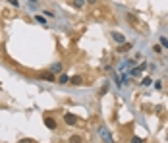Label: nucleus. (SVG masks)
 <instances>
[{
    "mask_svg": "<svg viewBox=\"0 0 168 143\" xmlns=\"http://www.w3.org/2000/svg\"><path fill=\"white\" fill-rule=\"evenodd\" d=\"M64 122L68 124V126H76L77 124V116H76V114H72V112H66L64 114Z\"/></svg>",
    "mask_w": 168,
    "mask_h": 143,
    "instance_id": "nucleus-1",
    "label": "nucleus"
},
{
    "mask_svg": "<svg viewBox=\"0 0 168 143\" xmlns=\"http://www.w3.org/2000/svg\"><path fill=\"white\" fill-rule=\"evenodd\" d=\"M41 80H45V81H56L58 77L52 74V72H43V74H41Z\"/></svg>",
    "mask_w": 168,
    "mask_h": 143,
    "instance_id": "nucleus-2",
    "label": "nucleus"
},
{
    "mask_svg": "<svg viewBox=\"0 0 168 143\" xmlns=\"http://www.w3.org/2000/svg\"><path fill=\"white\" fill-rule=\"evenodd\" d=\"M45 126L48 128V130H56V120L50 118V116H47V118H45Z\"/></svg>",
    "mask_w": 168,
    "mask_h": 143,
    "instance_id": "nucleus-3",
    "label": "nucleus"
},
{
    "mask_svg": "<svg viewBox=\"0 0 168 143\" xmlns=\"http://www.w3.org/2000/svg\"><path fill=\"white\" fill-rule=\"evenodd\" d=\"M100 137H103V141H106V143H112V137H110V133H108L106 130H104V128H100Z\"/></svg>",
    "mask_w": 168,
    "mask_h": 143,
    "instance_id": "nucleus-4",
    "label": "nucleus"
},
{
    "mask_svg": "<svg viewBox=\"0 0 168 143\" xmlns=\"http://www.w3.org/2000/svg\"><path fill=\"white\" fill-rule=\"evenodd\" d=\"M112 39L116 41V43H120V45H122V43H126V39H124V35H120V33H112Z\"/></svg>",
    "mask_w": 168,
    "mask_h": 143,
    "instance_id": "nucleus-5",
    "label": "nucleus"
},
{
    "mask_svg": "<svg viewBox=\"0 0 168 143\" xmlns=\"http://www.w3.org/2000/svg\"><path fill=\"white\" fill-rule=\"evenodd\" d=\"M129 48H131V45H129V43H122V45L118 47V52H128Z\"/></svg>",
    "mask_w": 168,
    "mask_h": 143,
    "instance_id": "nucleus-6",
    "label": "nucleus"
},
{
    "mask_svg": "<svg viewBox=\"0 0 168 143\" xmlns=\"http://www.w3.org/2000/svg\"><path fill=\"white\" fill-rule=\"evenodd\" d=\"M70 83H72V85H81L83 80H81L79 76H74V77H70Z\"/></svg>",
    "mask_w": 168,
    "mask_h": 143,
    "instance_id": "nucleus-7",
    "label": "nucleus"
},
{
    "mask_svg": "<svg viewBox=\"0 0 168 143\" xmlns=\"http://www.w3.org/2000/svg\"><path fill=\"white\" fill-rule=\"evenodd\" d=\"M58 81H60V83H68V81H70V76L60 74V76H58Z\"/></svg>",
    "mask_w": 168,
    "mask_h": 143,
    "instance_id": "nucleus-8",
    "label": "nucleus"
},
{
    "mask_svg": "<svg viewBox=\"0 0 168 143\" xmlns=\"http://www.w3.org/2000/svg\"><path fill=\"white\" fill-rule=\"evenodd\" d=\"M68 143H81V137H79V135H72L68 139Z\"/></svg>",
    "mask_w": 168,
    "mask_h": 143,
    "instance_id": "nucleus-9",
    "label": "nucleus"
},
{
    "mask_svg": "<svg viewBox=\"0 0 168 143\" xmlns=\"http://www.w3.org/2000/svg\"><path fill=\"white\" fill-rule=\"evenodd\" d=\"M83 4H85V0H74V6H76V8H83Z\"/></svg>",
    "mask_w": 168,
    "mask_h": 143,
    "instance_id": "nucleus-10",
    "label": "nucleus"
},
{
    "mask_svg": "<svg viewBox=\"0 0 168 143\" xmlns=\"http://www.w3.org/2000/svg\"><path fill=\"white\" fill-rule=\"evenodd\" d=\"M35 19H37V21H39V23H43V25H47V19H45V18H43V16H35Z\"/></svg>",
    "mask_w": 168,
    "mask_h": 143,
    "instance_id": "nucleus-11",
    "label": "nucleus"
},
{
    "mask_svg": "<svg viewBox=\"0 0 168 143\" xmlns=\"http://www.w3.org/2000/svg\"><path fill=\"white\" fill-rule=\"evenodd\" d=\"M52 72H62V64H54V66H52Z\"/></svg>",
    "mask_w": 168,
    "mask_h": 143,
    "instance_id": "nucleus-12",
    "label": "nucleus"
},
{
    "mask_svg": "<svg viewBox=\"0 0 168 143\" xmlns=\"http://www.w3.org/2000/svg\"><path fill=\"white\" fill-rule=\"evenodd\" d=\"M160 45L168 48V39H166V37H160Z\"/></svg>",
    "mask_w": 168,
    "mask_h": 143,
    "instance_id": "nucleus-13",
    "label": "nucleus"
},
{
    "mask_svg": "<svg viewBox=\"0 0 168 143\" xmlns=\"http://www.w3.org/2000/svg\"><path fill=\"white\" fill-rule=\"evenodd\" d=\"M8 2L14 6V8H18V6H19V0H8Z\"/></svg>",
    "mask_w": 168,
    "mask_h": 143,
    "instance_id": "nucleus-14",
    "label": "nucleus"
},
{
    "mask_svg": "<svg viewBox=\"0 0 168 143\" xmlns=\"http://www.w3.org/2000/svg\"><path fill=\"white\" fill-rule=\"evenodd\" d=\"M131 143H143V139L141 137H133V139H131Z\"/></svg>",
    "mask_w": 168,
    "mask_h": 143,
    "instance_id": "nucleus-15",
    "label": "nucleus"
},
{
    "mask_svg": "<svg viewBox=\"0 0 168 143\" xmlns=\"http://www.w3.org/2000/svg\"><path fill=\"white\" fill-rule=\"evenodd\" d=\"M19 143H33V139H21Z\"/></svg>",
    "mask_w": 168,
    "mask_h": 143,
    "instance_id": "nucleus-16",
    "label": "nucleus"
},
{
    "mask_svg": "<svg viewBox=\"0 0 168 143\" xmlns=\"http://www.w3.org/2000/svg\"><path fill=\"white\" fill-rule=\"evenodd\" d=\"M27 2H31L33 6H37V0H27Z\"/></svg>",
    "mask_w": 168,
    "mask_h": 143,
    "instance_id": "nucleus-17",
    "label": "nucleus"
},
{
    "mask_svg": "<svg viewBox=\"0 0 168 143\" xmlns=\"http://www.w3.org/2000/svg\"><path fill=\"white\" fill-rule=\"evenodd\" d=\"M87 2H95V0H87Z\"/></svg>",
    "mask_w": 168,
    "mask_h": 143,
    "instance_id": "nucleus-18",
    "label": "nucleus"
},
{
    "mask_svg": "<svg viewBox=\"0 0 168 143\" xmlns=\"http://www.w3.org/2000/svg\"><path fill=\"white\" fill-rule=\"evenodd\" d=\"M0 52H2V47H0Z\"/></svg>",
    "mask_w": 168,
    "mask_h": 143,
    "instance_id": "nucleus-19",
    "label": "nucleus"
}]
</instances>
